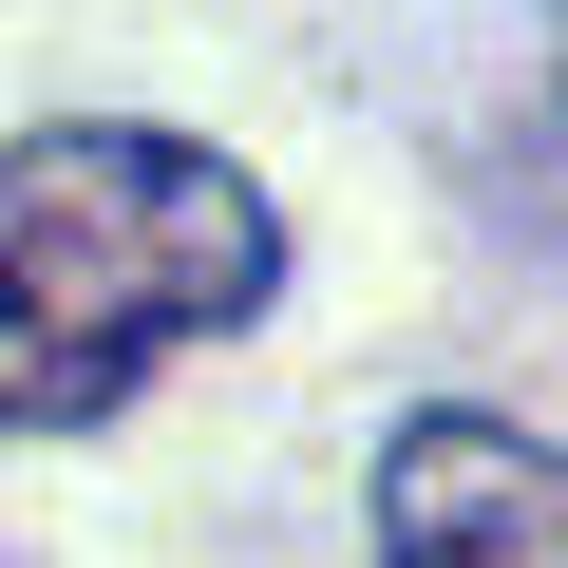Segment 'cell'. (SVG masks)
I'll return each instance as SVG.
<instances>
[{"label":"cell","mask_w":568,"mask_h":568,"mask_svg":"<svg viewBox=\"0 0 568 568\" xmlns=\"http://www.w3.org/2000/svg\"><path fill=\"white\" fill-rule=\"evenodd\" d=\"M284 284V227L227 152L77 114V133H0V417L77 436L114 417L171 342H227Z\"/></svg>","instance_id":"1"},{"label":"cell","mask_w":568,"mask_h":568,"mask_svg":"<svg viewBox=\"0 0 568 568\" xmlns=\"http://www.w3.org/2000/svg\"><path fill=\"white\" fill-rule=\"evenodd\" d=\"M379 568H568V436L417 398L379 436Z\"/></svg>","instance_id":"2"}]
</instances>
